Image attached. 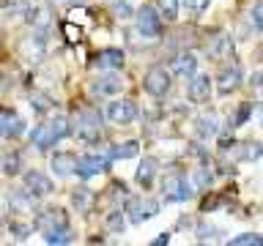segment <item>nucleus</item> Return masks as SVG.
<instances>
[{"instance_id":"f257e3e1","label":"nucleus","mask_w":263,"mask_h":246,"mask_svg":"<svg viewBox=\"0 0 263 246\" xmlns=\"http://www.w3.org/2000/svg\"><path fill=\"white\" fill-rule=\"evenodd\" d=\"M66 134H71V126H69V118L66 115H58V118H52L49 123H44V126H39L36 131H33V145L36 148H52L55 142H61V139Z\"/></svg>"},{"instance_id":"f03ea898","label":"nucleus","mask_w":263,"mask_h":246,"mask_svg":"<svg viewBox=\"0 0 263 246\" xmlns=\"http://www.w3.org/2000/svg\"><path fill=\"white\" fill-rule=\"evenodd\" d=\"M159 213V202L154 200H143V197H132L126 202V219L132 224H143L145 219H151Z\"/></svg>"},{"instance_id":"7ed1b4c3","label":"nucleus","mask_w":263,"mask_h":246,"mask_svg":"<svg viewBox=\"0 0 263 246\" xmlns=\"http://www.w3.org/2000/svg\"><path fill=\"white\" fill-rule=\"evenodd\" d=\"M162 192H164V197H167L170 202H184V200H189V197H192V192H189V186H186V180L181 178L176 170L167 172V175L162 178Z\"/></svg>"},{"instance_id":"20e7f679","label":"nucleus","mask_w":263,"mask_h":246,"mask_svg":"<svg viewBox=\"0 0 263 246\" xmlns=\"http://www.w3.org/2000/svg\"><path fill=\"white\" fill-rule=\"evenodd\" d=\"M135 22H137V30L143 33V36H148V38H154V36H159L162 33V16H159V11H156L154 6H143L137 11V16H135Z\"/></svg>"},{"instance_id":"39448f33","label":"nucleus","mask_w":263,"mask_h":246,"mask_svg":"<svg viewBox=\"0 0 263 246\" xmlns=\"http://www.w3.org/2000/svg\"><path fill=\"white\" fill-rule=\"evenodd\" d=\"M107 164H110V159H107V153L104 156H99V153H88V156H82V159H77V172L74 175H80V178H96V175H102V172L107 170Z\"/></svg>"},{"instance_id":"423d86ee","label":"nucleus","mask_w":263,"mask_h":246,"mask_svg":"<svg viewBox=\"0 0 263 246\" xmlns=\"http://www.w3.org/2000/svg\"><path fill=\"white\" fill-rule=\"evenodd\" d=\"M107 120L110 123H132L137 118V104L135 101H129V98H121V101H110L107 104Z\"/></svg>"},{"instance_id":"0eeeda50","label":"nucleus","mask_w":263,"mask_h":246,"mask_svg":"<svg viewBox=\"0 0 263 246\" xmlns=\"http://www.w3.org/2000/svg\"><path fill=\"white\" fill-rule=\"evenodd\" d=\"M22 183L25 189L33 194V197H47V194H52V180H49L41 170H28L25 172V178H22Z\"/></svg>"},{"instance_id":"6e6552de","label":"nucleus","mask_w":263,"mask_h":246,"mask_svg":"<svg viewBox=\"0 0 263 246\" xmlns=\"http://www.w3.org/2000/svg\"><path fill=\"white\" fill-rule=\"evenodd\" d=\"M39 230L41 233H52V230H63L69 227V213H66L63 208H47L39 213Z\"/></svg>"},{"instance_id":"1a4fd4ad","label":"nucleus","mask_w":263,"mask_h":246,"mask_svg":"<svg viewBox=\"0 0 263 246\" xmlns=\"http://www.w3.org/2000/svg\"><path fill=\"white\" fill-rule=\"evenodd\" d=\"M143 85H145V90H148L151 96H164V93L170 90V71H164V69H159V66H154V69L145 74Z\"/></svg>"},{"instance_id":"9d476101","label":"nucleus","mask_w":263,"mask_h":246,"mask_svg":"<svg viewBox=\"0 0 263 246\" xmlns=\"http://www.w3.org/2000/svg\"><path fill=\"white\" fill-rule=\"evenodd\" d=\"M80 139H85V142H96L99 137H102V120H99V115L93 110L82 112V120H80V129H77Z\"/></svg>"},{"instance_id":"9b49d317","label":"nucleus","mask_w":263,"mask_h":246,"mask_svg":"<svg viewBox=\"0 0 263 246\" xmlns=\"http://www.w3.org/2000/svg\"><path fill=\"white\" fill-rule=\"evenodd\" d=\"M209 96H211V77L192 74V82L186 85V98L189 101H205Z\"/></svg>"},{"instance_id":"f8f14e48","label":"nucleus","mask_w":263,"mask_h":246,"mask_svg":"<svg viewBox=\"0 0 263 246\" xmlns=\"http://www.w3.org/2000/svg\"><path fill=\"white\" fill-rule=\"evenodd\" d=\"M241 82H244V71L241 69H225V71H219V77H217L219 96H228V93H233V90H238V88H241Z\"/></svg>"},{"instance_id":"ddd939ff","label":"nucleus","mask_w":263,"mask_h":246,"mask_svg":"<svg viewBox=\"0 0 263 246\" xmlns=\"http://www.w3.org/2000/svg\"><path fill=\"white\" fill-rule=\"evenodd\" d=\"M25 131V120L14 110H0V137H16Z\"/></svg>"},{"instance_id":"4468645a","label":"nucleus","mask_w":263,"mask_h":246,"mask_svg":"<svg viewBox=\"0 0 263 246\" xmlns=\"http://www.w3.org/2000/svg\"><path fill=\"white\" fill-rule=\"evenodd\" d=\"M49 167H52V172L58 178H69L77 172V156L74 153H55L52 161H49Z\"/></svg>"},{"instance_id":"2eb2a0df","label":"nucleus","mask_w":263,"mask_h":246,"mask_svg":"<svg viewBox=\"0 0 263 246\" xmlns=\"http://www.w3.org/2000/svg\"><path fill=\"white\" fill-rule=\"evenodd\" d=\"M90 90H93V96L110 98V96H115V93H121V90H123V82L118 77H112V74H107V77H99L93 85H90Z\"/></svg>"},{"instance_id":"dca6fc26","label":"nucleus","mask_w":263,"mask_h":246,"mask_svg":"<svg viewBox=\"0 0 263 246\" xmlns=\"http://www.w3.org/2000/svg\"><path fill=\"white\" fill-rule=\"evenodd\" d=\"M173 74L176 77H192V74L197 71V57L192 52H184V55H176L173 57Z\"/></svg>"},{"instance_id":"f3484780","label":"nucleus","mask_w":263,"mask_h":246,"mask_svg":"<svg viewBox=\"0 0 263 246\" xmlns=\"http://www.w3.org/2000/svg\"><path fill=\"white\" fill-rule=\"evenodd\" d=\"M140 153V142L137 139H126V142L121 145H112L110 151H107V159H135V156Z\"/></svg>"},{"instance_id":"a211bd4d","label":"nucleus","mask_w":263,"mask_h":246,"mask_svg":"<svg viewBox=\"0 0 263 246\" xmlns=\"http://www.w3.org/2000/svg\"><path fill=\"white\" fill-rule=\"evenodd\" d=\"M233 159L238 161H255L263 156V145L260 142H241V145H233Z\"/></svg>"},{"instance_id":"6ab92c4d","label":"nucleus","mask_w":263,"mask_h":246,"mask_svg":"<svg viewBox=\"0 0 263 246\" xmlns=\"http://www.w3.org/2000/svg\"><path fill=\"white\" fill-rule=\"evenodd\" d=\"M156 170H159V164H156V159H143L140 161V170H137V183L140 186H154V178H156Z\"/></svg>"},{"instance_id":"aec40b11","label":"nucleus","mask_w":263,"mask_h":246,"mask_svg":"<svg viewBox=\"0 0 263 246\" xmlns=\"http://www.w3.org/2000/svg\"><path fill=\"white\" fill-rule=\"evenodd\" d=\"M217 126H219V120H217V115H214V112L197 115V120H195V129H197V134H200V137H214L219 131Z\"/></svg>"},{"instance_id":"412c9836","label":"nucleus","mask_w":263,"mask_h":246,"mask_svg":"<svg viewBox=\"0 0 263 246\" xmlns=\"http://www.w3.org/2000/svg\"><path fill=\"white\" fill-rule=\"evenodd\" d=\"M96 66H102V69H121L123 66V52L121 49H104V52L96 55Z\"/></svg>"},{"instance_id":"4be33fe9","label":"nucleus","mask_w":263,"mask_h":246,"mask_svg":"<svg viewBox=\"0 0 263 246\" xmlns=\"http://www.w3.org/2000/svg\"><path fill=\"white\" fill-rule=\"evenodd\" d=\"M28 19L36 25V30H47L49 22H52V11H49L47 6H36V8H30Z\"/></svg>"},{"instance_id":"5701e85b","label":"nucleus","mask_w":263,"mask_h":246,"mask_svg":"<svg viewBox=\"0 0 263 246\" xmlns=\"http://www.w3.org/2000/svg\"><path fill=\"white\" fill-rule=\"evenodd\" d=\"M71 202H74V208H80L82 213H88V208L93 205V194H90V189H74Z\"/></svg>"},{"instance_id":"b1692460","label":"nucleus","mask_w":263,"mask_h":246,"mask_svg":"<svg viewBox=\"0 0 263 246\" xmlns=\"http://www.w3.org/2000/svg\"><path fill=\"white\" fill-rule=\"evenodd\" d=\"M209 55L211 57H225V55H230V41H228V36H217V38H211V44H209Z\"/></svg>"},{"instance_id":"393cba45","label":"nucleus","mask_w":263,"mask_h":246,"mask_svg":"<svg viewBox=\"0 0 263 246\" xmlns=\"http://www.w3.org/2000/svg\"><path fill=\"white\" fill-rule=\"evenodd\" d=\"M44 241H47V243H52V246H61V243H71V241H74V235H71V230H69V227H63V230H52V233H44Z\"/></svg>"},{"instance_id":"a878e982","label":"nucleus","mask_w":263,"mask_h":246,"mask_svg":"<svg viewBox=\"0 0 263 246\" xmlns=\"http://www.w3.org/2000/svg\"><path fill=\"white\" fill-rule=\"evenodd\" d=\"M230 246H263V235H258V233H241V235L230 238Z\"/></svg>"},{"instance_id":"bb28decb","label":"nucleus","mask_w":263,"mask_h":246,"mask_svg":"<svg viewBox=\"0 0 263 246\" xmlns=\"http://www.w3.org/2000/svg\"><path fill=\"white\" fill-rule=\"evenodd\" d=\"M178 3L181 0H156V8H159V14L164 19H176L178 16Z\"/></svg>"},{"instance_id":"cd10ccee","label":"nucleus","mask_w":263,"mask_h":246,"mask_svg":"<svg viewBox=\"0 0 263 246\" xmlns=\"http://www.w3.org/2000/svg\"><path fill=\"white\" fill-rule=\"evenodd\" d=\"M20 170H22V159H20V156H3V159H0V172H6V175H16Z\"/></svg>"},{"instance_id":"c85d7f7f","label":"nucleus","mask_w":263,"mask_h":246,"mask_svg":"<svg viewBox=\"0 0 263 246\" xmlns=\"http://www.w3.org/2000/svg\"><path fill=\"white\" fill-rule=\"evenodd\" d=\"M219 238H222V230L217 227H209V224L197 227V241H219Z\"/></svg>"},{"instance_id":"c756f323","label":"nucleus","mask_w":263,"mask_h":246,"mask_svg":"<svg viewBox=\"0 0 263 246\" xmlns=\"http://www.w3.org/2000/svg\"><path fill=\"white\" fill-rule=\"evenodd\" d=\"M104 221H107V227H110L112 233H121V230L126 227V221H123V213H121V211H110V216H107Z\"/></svg>"},{"instance_id":"7c9ffc66","label":"nucleus","mask_w":263,"mask_h":246,"mask_svg":"<svg viewBox=\"0 0 263 246\" xmlns=\"http://www.w3.org/2000/svg\"><path fill=\"white\" fill-rule=\"evenodd\" d=\"M252 25H255V30H263V0H258V3L252 6Z\"/></svg>"},{"instance_id":"2f4dec72","label":"nucleus","mask_w":263,"mask_h":246,"mask_svg":"<svg viewBox=\"0 0 263 246\" xmlns=\"http://www.w3.org/2000/svg\"><path fill=\"white\" fill-rule=\"evenodd\" d=\"M112 11L118 14L121 19H129V16H132V6L126 3V0H115V3H112Z\"/></svg>"},{"instance_id":"473e14b6","label":"nucleus","mask_w":263,"mask_h":246,"mask_svg":"<svg viewBox=\"0 0 263 246\" xmlns=\"http://www.w3.org/2000/svg\"><path fill=\"white\" fill-rule=\"evenodd\" d=\"M189 11H195V14H200V11H205V8L211 6V0H181Z\"/></svg>"},{"instance_id":"72a5a7b5","label":"nucleus","mask_w":263,"mask_h":246,"mask_svg":"<svg viewBox=\"0 0 263 246\" xmlns=\"http://www.w3.org/2000/svg\"><path fill=\"white\" fill-rule=\"evenodd\" d=\"M209 183H211V175H209V172H205L203 167L195 170V186H197V189H205Z\"/></svg>"},{"instance_id":"f704fd0d","label":"nucleus","mask_w":263,"mask_h":246,"mask_svg":"<svg viewBox=\"0 0 263 246\" xmlns=\"http://www.w3.org/2000/svg\"><path fill=\"white\" fill-rule=\"evenodd\" d=\"M250 110H252V107H250V104H244L241 110L236 112V126H241V123H244L247 118H250Z\"/></svg>"},{"instance_id":"c9c22d12","label":"nucleus","mask_w":263,"mask_h":246,"mask_svg":"<svg viewBox=\"0 0 263 246\" xmlns=\"http://www.w3.org/2000/svg\"><path fill=\"white\" fill-rule=\"evenodd\" d=\"M11 233H14V238H28L30 227L28 224H11Z\"/></svg>"},{"instance_id":"e433bc0d","label":"nucleus","mask_w":263,"mask_h":246,"mask_svg":"<svg viewBox=\"0 0 263 246\" xmlns=\"http://www.w3.org/2000/svg\"><path fill=\"white\" fill-rule=\"evenodd\" d=\"M252 85H255V88L263 85V71H255V74H252Z\"/></svg>"},{"instance_id":"4c0bfd02","label":"nucleus","mask_w":263,"mask_h":246,"mask_svg":"<svg viewBox=\"0 0 263 246\" xmlns=\"http://www.w3.org/2000/svg\"><path fill=\"white\" fill-rule=\"evenodd\" d=\"M66 33H69V36H71V41H77V36H80V30L74 28V25H66Z\"/></svg>"},{"instance_id":"58836bf2","label":"nucleus","mask_w":263,"mask_h":246,"mask_svg":"<svg viewBox=\"0 0 263 246\" xmlns=\"http://www.w3.org/2000/svg\"><path fill=\"white\" fill-rule=\"evenodd\" d=\"M167 241H170V238H167V233H162V235H159V238H156V241H154V243H156V246H164V243H167Z\"/></svg>"},{"instance_id":"ea45409f","label":"nucleus","mask_w":263,"mask_h":246,"mask_svg":"<svg viewBox=\"0 0 263 246\" xmlns=\"http://www.w3.org/2000/svg\"><path fill=\"white\" fill-rule=\"evenodd\" d=\"M258 120H260V126H263V112H260V115H258Z\"/></svg>"}]
</instances>
